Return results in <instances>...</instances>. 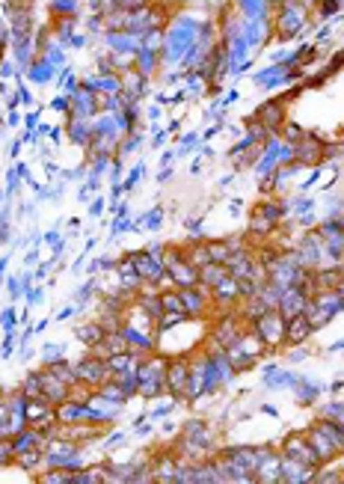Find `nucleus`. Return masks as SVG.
Instances as JSON below:
<instances>
[{
	"mask_svg": "<svg viewBox=\"0 0 344 484\" xmlns=\"http://www.w3.org/2000/svg\"><path fill=\"white\" fill-rule=\"evenodd\" d=\"M166 366H170V357L151 350L149 357H142L137 362V395L146 401L163 398L166 395Z\"/></svg>",
	"mask_w": 344,
	"mask_h": 484,
	"instance_id": "nucleus-1",
	"label": "nucleus"
},
{
	"mask_svg": "<svg viewBox=\"0 0 344 484\" xmlns=\"http://www.w3.org/2000/svg\"><path fill=\"white\" fill-rule=\"evenodd\" d=\"M249 330L264 342L268 354H276L279 348H285V318L279 309H268L261 312L255 321L249 324Z\"/></svg>",
	"mask_w": 344,
	"mask_h": 484,
	"instance_id": "nucleus-2",
	"label": "nucleus"
},
{
	"mask_svg": "<svg viewBox=\"0 0 344 484\" xmlns=\"http://www.w3.org/2000/svg\"><path fill=\"white\" fill-rule=\"evenodd\" d=\"M74 375H77V383H86L90 389H98L101 383H107L110 378H113V371H110L104 357L86 354L81 362H74Z\"/></svg>",
	"mask_w": 344,
	"mask_h": 484,
	"instance_id": "nucleus-3",
	"label": "nucleus"
},
{
	"mask_svg": "<svg viewBox=\"0 0 344 484\" xmlns=\"http://www.w3.org/2000/svg\"><path fill=\"white\" fill-rule=\"evenodd\" d=\"M187 383H190V360L187 357H170V366H166V395L175 398L179 404H184Z\"/></svg>",
	"mask_w": 344,
	"mask_h": 484,
	"instance_id": "nucleus-4",
	"label": "nucleus"
},
{
	"mask_svg": "<svg viewBox=\"0 0 344 484\" xmlns=\"http://www.w3.org/2000/svg\"><path fill=\"white\" fill-rule=\"evenodd\" d=\"M181 291V303L184 312L190 318H211L214 312V297H211V289L205 285H190V289H179Z\"/></svg>",
	"mask_w": 344,
	"mask_h": 484,
	"instance_id": "nucleus-5",
	"label": "nucleus"
},
{
	"mask_svg": "<svg viewBox=\"0 0 344 484\" xmlns=\"http://www.w3.org/2000/svg\"><path fill=\"white\" fill-rule=\"evenodd\" d=\"M279 452H282V455H288V458H294V460H300V464L309 467V469H318V467H320V460H318V455H315V449L309 446L306 434H300V431L288 434V437L282 439Z\"/></svg>",
	"mask_w": 344,
	"mask_h": 484,
	"instance_id": "nucleus-6",
	"label": "nucleus"
},
{
	"mask_svg": "<svg viewBox=\"0 0 344 484\" xmlns=\"http://www.w3.org/2000/svg\"><path fill=\"white\" fill-rule=\"evenodd\" d=\"M125 256L134 261V268H137V273L142 277V282H158V277L166 271L163 261H161V256H154V252H149L146 247H142V250H134V252H125Z\"/></svg>",
	"mask_w": 344,
	"mask_h": 484,
	"instance_id": "nucleus-7",
	"label": "nucleus"
},
{
	"mask_svg": "<svg viewBox=\"0 0 344 484\" xmlns=\"http://www.w3.org/2000/svg\"><path fill=\"white\" fill-rule=\"evenodd\" d=\"M39 378H42V398H48L54 407L63 404V401L72 395V387H69V383H65L63 378L54 375L51 366H42V369H39Z\"/></svg>",
	"mask_w": 344,
	"mask_h": 484,
	"instance_id": "nucleus-8",
	"label": "nucleus"
},
{
	"mask_svg": "<svg viewBox=\"0 0 344 484\" xmlns=\"http://www.w3.org/2000/svg\"><path fill=\"white\" fill-rule=\"evenodd\" d=\"M226 268H229V277H235V280H252V273L255 268H259V259H255V250L247 247V250H238V252H231V256L226 259Z\"/></svg>",
	"mask_w": 344,
	"mask_h": 484,
	"instance_id": "nucleus-9",
	"label": "nucleus"
},
{
	"mask_svg": "<svg viewBox=\"0 0 344 484\" xmlns=\"http://www.w3.org/2000/svg\"><path fill=\"white\" fill-rule=\"evenodd\" d=\"M312 333H315V330H312V324H309L306 312H300V315H294V318H285V348L306 345Z\"/></svg>",
	"mask_w": 344,
	"mask_h": 484,
	"instance_id": "nucleus-10",
	"label": "nucleus"
},
{
	"mask_svg": "<svg viewBox=\"0 0 344 484\" xmlns=\"http://www.w3.org/2000/svg\"><path fill=\"white\" fill-rule=\"evenodd\" d=\"M306 439H309V446L315 449L320 467H324V464H336V458H341V452L336 449V443H332L327 434H320L318 428H309V431H306Z\"/></svg>",
	"mask_w": 344,
	"mask_h": 484,
	"instance_id": "nucleus-11",
	"label": "nucleus"
},
{
	"mask_svg": "<svg viewBox=\"0 0 344 484\" xmlns=\"http://www.w3.org/2000/svg\"><path fill=\"white\" fill-rule=\"evenodd\" d=\"M306 303L309 297L297 289V285H285L282 294H279V303H276V309L282 312V318H294L300 312H306Z\"/></svg>",
	"mask_w": 344,
	"mask_h": 484,
	"instance_id": "nucleus-12",
	"label": "nucleus"
},
{
	"mask_svg": "<svg viewBox=\"0 0 344 484\" xmlns=\"http://www.w3.org/2000/svg\"><path fill=\"white\" fill-rule=\"evenodd\" d=\"M324 143H320L318 137H300L294 143V149H291V155L297 163H318V161H324Z\"/></svg>",
	"mask_w": 344,
	"mask_h": 484,
	"instance_id": "nucleus-13",
	"label": "nucleus"
},
{
	"mask_svg": "<svg viewBox=\"0 0 344 484\" xmlns=\"http://www.w3.org/2000/svg\"><path fill=\"white\" fill-rule=\"evenodd\" d=\"M255 119L264 125L273 134V131H282V125H285V104L282 102H264L259 110H255Z\"/></svg>",
	"mask_w": 344,
	"mask_h": 484,
	"instance_id": "nucleus-14",
	"label": "nucleus"
},
{
	"mask_svg": "<svg viewBox=\"0 0 344 484\" xmlns=\"http://www.w3.org/2000/svg\"><path fill=\"white\" fill-rule=\"evenodd\" d=\"M57 419L63 425H77V422H90V404L77 401V398H65L57 404Z\"/></svg>",
	"mask_w": 344,
	"mask_h": 484,
	"instance_id": "nucleus-15",
	"label": "nucleus"
},
{
	"mask_svg": "<svg viewBox=\"0 0 344 484\" xmlns=\"http://www.w3.org/2000/svg\"><path fill=\"white\" fill-rule=\"evenodd\" d=\"M312 428H318L320 434H327L332 443H336V449L344 455V422H338V419H332V416H320L318 413V419L312 422Z\"/></svg>",
	"mask_w": 344,
	"mask_h": 484,
	"instance_id": "nucleus-16",
	"label": "nucleus"
},
{
	"mask_svg": "<svg viewBox=\"0 0 344 484\" xmlns=\"http://www.w3.org/2000/svg\"><path fill=\"white\" fill-rule=\"evenodd\" d=\"M74 336H77V342L86 345V348H95L101 339L107 336V330L101 327V321L98 318H92V321H83V324H77L74 327Z\"/></svg>",
	"mask_w": 344,
	"mask_h": 484,
	"instance_id": "nucleus-17",
	"label": "nucleus"
},
{
	"mask_svg": "<svg viewBox=\"0 0 344 484\" xmlns=\"http://www.w3.org/2000/svg\"><path fill=\"white\" fill-rule=\"evenodd\" d=\"M170 273H172V280H175V285H179V289H190V285H199V268H193L187 259L179 261V265H172Z\"/></svg>",
	"mask_w": 344,
	"mask_h": 484,
	"instance_id": "nucleus-18",
	"label": "nucleus"
},
{
	"mask_svg": "<svg viewBox=\"0 0 344 484\" xmlns=\"http://www.w3.org/2000/svg\"><path fill=\"white\" fill-rule=\"evenodd\" d=\"M15 467H21L24 472H39L42 467H45V449L36 446V449H27V452H18Z\"/></svg>",
	"mask_w": 344,
	"mask_h": 484,
	"instance_id": "nucleus-19",
	"label": "nucleus"
},
{
	"mask_svg": "<svg viewBox=\"0 0 344 484\" xmlns=\"http://www.w3.org/2000/svg\"><path fill=\"white\" fill-rule=\"evenodd\" d=\"M226 277H229V268L220 265V261H211V265L199 268V285H205V289H217Z\"/></svg>",
	"mask_w": 344,
	"mask_h": 484,
	"instance_id": "nucleus-20",
	"label": "nucleus"
},
{
	"mask_svg": "<svg viewBox=\"0 0 344 484\" xmlns=\"http://www.w3.org/2000/svg\"><path fill=\"white\" fill-rule=\"evenodd\" d=\"M341 280H344V273H341L338 265H329V268H318V271H315L318 291H336Z\"/></svg>",
	"mask_w": 344,
	"mask_h": 484,
	"instance_id": "nucleus-21",
	"label": "nucleus"
},
{
	"mask_svg": "<svg viewBox=\"0 0 344 484\" xmlns=\"http://www.w3.org/2000/svg\"><path fill=\"white\" fill-rule=\"evenodd\" d=\"M74 484H107V460L74 472Z\"/></svg>",
	"mask_w": 344,
	"mask_h": 484,
	"instance_id": "nucleus-22",
	"label": "nucleus"
},
{
	"mask_svg": "<svg viewBox=\"0 0 344 484\" xmlns=\"http://www.w3.org/2000/svg\"><path fill=\"white\" fill-rule=\"evenodd\" d=\"M184 259L190 261L193 268H205V265H211L208 244H205V241H187V244H184Z\"/></svg>",
	"mask_w": 344,
	"mask_h": 484,
	"instance_id": "nucleus-23",
	"label": "nucleus"
},
{
	"mask_svg": "<svg viewBox=\"0 0 344 484\" xmlns=\"http://www.w3.org/2000/svg\"><path fill=\"white\" fill-rule=\"evenodd\" d=\"M39 484H74V469L69 467H45V472L36 476Z\"/></svg>",
	"mask_w": 344,
	"mask_h": 484,
	"instance_id": "nucleus-24",
	"label": "nucleus"
},
{
	"mask_svg": "<svg viewBox=\"0 0 344 484\" xmlns=\"http://www.w3.org/2000/svg\"><path fill=\"white\" fill-rule=\"evenodd\" d=\"M306 318H309V324H312V330L318 333V330H320V327H327V324H329L336 315L327 312L324 306H318V303L312 300V297H309V303H306Z\"/></svg>",
	"mask_w": 344,
	"mask_h": 484,
	"instance_id": "nucleus-25",
	"label": "nucleus"
},
{
	"mask_svg": "<svg viewBox=\"0 0 344 484\" xmlns=\"http://www.w3.org/2000/svg\"><path fill=\"white\" fill-rule=\"evenodd\" d=\"M318 395H320V387L318 383H312V380H300L297 383V401L300 404H315L318 401Z\"/></svg>",
	"mask_w": 344,
	"mask_h": 484,
	"instance_id": "nucleus-26",
	"label": "nucleus"
},
{
	"mask_svg": "<svg viewBox=\"0 0 344 484\" xmlns=\"http://www.w3.org/2000/svg\"><path fill=\"white\" fill-rule=\"evenodd\" d=\"M161 306H163V312H184V303H181V291H179V289L161 291ZM184 315H187V312H184Z\"/></svg>",
	"mask_w": 344,
	"mask_h": 484,
	"instance_id": "nucleus-27",
	"label": "nucleus"
},
{
	"mask_svg": "<svg viewBox=\"0 0 344 484\" xmlns=\"http://www.w3.org/2000/svg\"><path fill=\"white\" fill-rule=\"evenodd\" d=\"M21 392H24L27 398H42V378H39V369L30 371V375L24 378V383H21Z\"/></svg>",
	"mask_w": 344,
	"mask_h": 484,
	"instance_id": "nucleus-28",
	"label": "nucleus"
},
{
	"mask_svg": "<svg viewBox=\"0 0 344 484\" xmlns=\"http://www.w3.org/2000/svg\"><path fill=\"white\" fill-rule=\"evenodd\" d=\"M205 244H208L211 261H220V265H226V259L231 256V250L226 247V241H205Z\"/></svg>",
	"mask_w": 344,
	"mask_h": 484,
	"instance_id": "nucleus-29",
	"label": "nucleus"
},
{
	"mask_svg": "<svg viewBox=\"0 0 344 484\" xmlns=\"http://www.w3.org/2000/svg\"><path fill=\"white\" fill-rule=\"evenodd\" d=\"M15 464V449H13V437H0V467Z\"/></svg>",
	"mask_w": 344,
	"mask_h": 484,
	"instance_id": "nucleus-30",
	"label": "nucleus"
},
{
	"mask_svg": "<svg viewBox=\"0 0 344 484\" xmlns=\"http://www.w3.org/2000/svg\"><path fill=\"white\" fill-rule=\"evenodd\" d=\"M63 354H65V348L63 345H54V342H48L45 348H42V360H45V366H48V362L63 360Z\"/></svg>",
	"mask_w": 344,
	"mask_h": 484,
	"instance_id": "nucleus-31",
	"label": "nucleus"
},
{
	"mask_svg": "<svg viewBox=\"0 0 344 484\" xmlns=\"http://www.w3.org/2000/svg\"><path fill=\"white\" fill-rule=\"evenodd\" d=\"M15 324H18V315H15V309H6L3 315H0V327H3L6 333H9V330H15Z\"/></svg>",
	"mask_w": 344,
	"mask_h": 484,
	"instance_id": "nucleus-32",
	"label": "nucleus"
},
{
	"mask_svg": "<svg viewBox=\"0 0 344 484\" xmlns=\"http://www.w3.org/2000/svg\"><path fill=\"white\" fill-rule=\"evenodd\" d=\"M24 300H27V306H39L42 300H45V291H42V289H33V285H30L27 294H24Z\"/></svg>",
	"mask_w": 344,
	"mask_h": 484,
	"instance_id": "nucleus-33",
	"label": "nucleus"
},
{
	"mask_svg": "<svg viewBox=\"0 0 344 484\" xmlns=\"http://www.w3.org/2000/svg\"><path fill=\"white\" fill-rule=\"evenodd\" d=\"M309 357V348L306 345H297V350H291V362H303Z\"/></svg>",
	"mask_w": 344,
	"mask_h": 484,
	"instance_id": "nucleus-34",
	"label": "nucleus"
},
{
	"mask_svg": "<svg viewBox=\"0 0 344 484\" xmlns=\"http://www.w3.org/2000/svg\"><path fill=\"white\" fill-rule=\"evenodd\" d=\"M146 226L149 229H158L161 226V208H158V211H151V214H146Z\"/></svg>",
	"mask_w": 344,
	"mask_h": 484,
	"instance_id": "nucleus-35",
	"label": "nucleus"
},
{
	"mask_svg": "<svg viewBox=\"0 0 344 484\" xmlns=\"http://www.w3.org/2000/svg\"><path fill=\"white\" fill-rule=\"evenodd\" d=\"M21 285H24V280H18V277H9V294L18 297L21 294Z\"/></svg>",
	"mask_w": 344,
	"mask_h": 484,
	"instance_id": "nucleus-36",
	"label": "nucleus"
},
{
	"mask_svg": "<svg viewBox=\"0 0 344 484\" xmlns=\"http://www.w3.org/2000/svg\"><path fill=\"white\" fill-rule=\"evenodd\" d=\"M74 312H77V306H65V309L57 315V321H69V318H72Z\"/></svg>",
	"mask_w": 344,
	"mask_h": 484,
	"instance_id": "nucleus-37",
	"label": "nucleus"
},
{
	"mask_svg": "<svg viewBox=\"0 0 344 484\" xmlns=\"http://www.w3.org/2000/svg\"><path fill=\"white\" fill-rule=\"evenodd\" d=\"M261 413H268V416H273V419H276V416H279V410H276L273 404H261Z\"/></svg>",
	"mask_w": 344,
	"mask_h": 484,
	"instance_id": "nucleus-38",
	"label": "nucleus"
},
{
	"mask_svg": "<svg viewBox=\"0 0 344 484\" xmlns=\"http://www.w3.org/2000/svg\"><path fill=\"white\" fill-rule=\"evenodd\" d=\"M329 392H332V395L344 392V380H336V383H329Z\"/></svg>",
	"mask_w": 344,
	"mask_h": 484,
	"instance_id": "nucleus-39",
	"label": "nucleus"
},
{
	"mask_svg": "<svg viewBox=\"0 0 344 484\" xmlns=\"http://www.w3.org/2000/svg\"><path fill=\"white\" fill-rule=\"evenodd\" d=\"M36 259H39V252H36V247H33V250L27 252V256H24V265H33Z\"/></svg>",
	"mask_w": 344,
	"mask_h": 484,
	"instance_id": "nucleus-40",
	"label": "nucleus"
},
{
	"mask_svg": "<svg viewBox=\"0 0 344 484\" xmlns=\"http://www.w3.org/2000/svg\"><path fill=\"white\" fill-rule=\"evenodd\" d=\"M338 350H344V339H341V342H332L329 345V354H338Z\"/></svg>",
	"mask_w": 344,
	"mask_h": 484,
	"instance_id": "nucleus-41",
	"label": "nucleus"
},
{
	"mask_svg": "<svg viewBox=\"0 0 344 484\" xmlns=\"http://www.w3.org/2000/svg\"><path fill=\"white\" fill-rule=\"evenodd\" d=\"M6 265H9V259H0V280H3V271H6Z\"/></svg>",
	"mask_w": 344,
	"mask_h": 484,
	"instance_id": "nucleus-42",
	"label": "nucleus"
},
{
	"mask_svg": "<svg viewBox=\"0 0 344 484\" xmlns=\"http://www.w3.org/2000/svg\"><path fill=\"white\" fill-rule=\"evenodd\" d=\"M338 268H341V273H344V256H341V261H338Z\"/></svg>",
	"mask_w": 344,
	"mask_h": 484,
	"instance_id": "nucleus-43",
	"label": "nucleus"
}]
</instances>
